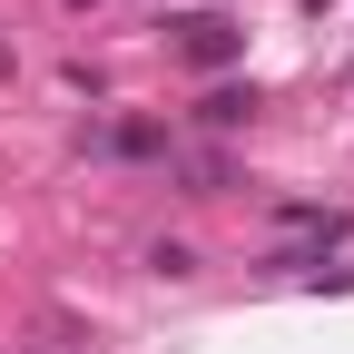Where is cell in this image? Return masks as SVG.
I'll return each instance as SVG.
<instances>
[{
    "instance_id": "6da1fadb",
    "label": "cell",
    "mask_w": 354,
    "mask_h": 354,
    "mask_svg": "<svg viewBox=\"0 0 354 354\" xmlns=\"http://www.w3.org/2000/svg\"><path fill=\"white\" fill-rule=\"evenodd\" d=\"M177 30V59L187 69H227V59H246V30L227 20V10H187V20H167Z\"/></svg>"
},
{
    "instance_id": "7a4b0ae2",
    "label": "cell",
    "mask_w": 354,
    "mask_h": 354,
    "mask_svg": "<svg viewBox=\"0 0 354 354\" xmlns=\"http://www.w3.org/2000/svg\"><path fill=\"white\" fill-rule=\"evenodd\" d=\"M256 118V88H207L197 99V128H246Z\"/></svg>"
},
{
    "instance_id": "3957f363",
    "label": "cell",
    "mask_w": 354,
    "mask_h": 354,
    "mask_svg": "<svg viewBox=\"0 0 354 354\" xmlns=\"http://www.w3.org/2000/svg\"><path fill=\"white\" fill-rule=\"evenodd\" d=\"M109 148H118V158H167V128H158V118H118Z\"/></svg>"
}]
</instances>
